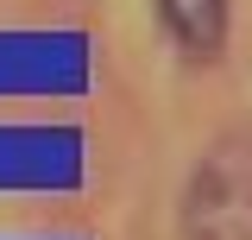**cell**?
<instances>
[{"label":"cell","mask_w":252,"mask_h":240,"mask_svg":"<svg viewBox=\"0 0 252 240\" xmlns=\"http://www.w3.org/2000/svg\"><path fill=\"white\" fill-rule=\"evenodd\" d=\"M158 13H164V26L170 38L183 44V57H220V44H227V0H158Z\"/></svg>","instance_id":"7a4b0ae2"},{"label":"cell","mask_w":252,"mask_h":240,"mask_svg":"<svg viewBox=\"0 0 252 240\" xmlns=\"http://www.w3.org/2000/svg\"><path fill=\"white\" fill-rule=\"evenodd\" d=\"M183 240H252V139L227 133L183 183Z\"/></svg>","instance_id":"6da1fadb"}]
</instances>
